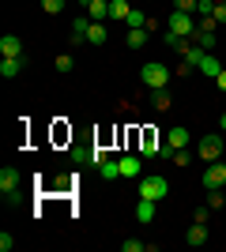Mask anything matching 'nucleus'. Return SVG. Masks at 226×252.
Instances as JSON below:
<instances>
[{"instance_id":"nucleus-1","label":"nucleus","mask_w":226,"mask_h":252,"mask_svg":"<svg viewBox=\"0 0 226 252\" xmlns=\"http://www.w3.org/2000/svg\"><path fill=\"white\" fill-rule=\"evenodd\" d=\"M170 68H166V64L162 61H147L140 68V79H143V87H147V91H162V87H170Z\"/></svg>"},{"instance_id":"nucleus-2","label":"nucleus","mask_w":226,"mask_h":252,"mask_svg":"<svg viewBox=\"0 0 226 252\" xmlns=\"http://www.w3.org/2000/svg\"><path fill=\"white\" fill-rule=\"evenodd\" d=\"M223 151H226V143H223V136H219V132H207V136L196 143V155L204 158V162H219V158H223Z\"/></svg>"},{"instance_id":"nucleus-3","label":"nucleus","mask_w":226,"mask_h":252,"mask_svg":"<svg viewBox=\"0 0 226 252\" xmlns=\"http://www.w3.org/2000/svg\"><path fill=\"white\" fill-rule=\"evenodd\" d=\"M166 27H170L173 34H181V38H196V31H200V23H196L189 11H170Z\"/></svg>"},{"instance_id":"nucleus-4","label":"nucleus","mask_w":226,"mask_h":252,"mask_svg":"<svg viewBox=\"0 0 226 252\" xmlns=\"http://www.w3.org/2000/svg\"><path fill=\"white\" fill-rule=\"evenodd\" d=\"M166 192H170L166 177H143L140 181V200H166Z\"/></svg>"},{"instance_id":"nucleus-5","label":"nucleus","mask_w":226,"mask_h":252,"mask_svg":"<svg viewBox=\"0 0 226 252\" xmlns=\"http://www.w3.org/2000/svg\"><path fill=\"white\" fill-rule=\"evenodd\" d=\"M226 185V162L219 158V162H207V173H204V189L207 192H215Z\"/></svg>"},{"instance_id":"nucleus-6","label":"nucleus","mask_w":226,"mask_h":252,"mask_svg":"<svg viewBox=\"0 0 226 252\" xmlns=\"http://www.w3.org/2000/svg\"><path fill=\"white\" fill-rule=\"evenodd\" d=\"M19 169L15 166H4L0 169V196H15V192H19Z\"/></svg>"},{"instance_id":"nucleus-7","label":"nucleus","mask_w":226,"mask_h":252,"mask_svg":"<svg viewBox=\"0 0 226 252\" xmlns=\"http://www.w3.org/2000/svg\"><path fill=\"white\" fill-rule=\"evenodd\" d=\"M91 23H95L91 15H75V19H72V27H68V38H72L75 45H79V42H87V31H91Z\"/></svg>"},{"instance_id":"nucleus-8","label":"nucleus","mask_w":226,"mask_h":252,"mask_svg":"<svg viewBox=\"0 0 226 252\" xmlns=\"http://www.w3.org/2000/svg\"><path fill=\"white\" fill-rule=\"evenodd\" d=\"M143 173V155H125L121 158V177H140Z\"/></svg>"},{"instance_id":"nucleus-9","label":"nucleus","mask_w":226,"mask_h":252,"mask_svg":"<svg viewBox=\"0 0 226 252\" xmlns=\"http://www.w3.org/2000/svg\"><path fill=\"white\" fill-rule=\"evenodd\" d=\"M0 57H23V38L19 34H4V38H0Z\"/></svg>"},{"instance_id":"nucleus-10","label":"nucleus","mask_w":226,"mask_h":252,"mask_svg":"<svg viewBox=\"0 0 226 252\" xmlns=\"http://www.w3.org/2000/svg\"><path fill=\"white\" fill-rule=\"evenodd\" d=\"M162 45H166V49H177V53L185 57V53H189V45H193V38H181V34L166 31V34H162Z\"/></svg>"},{"instance_id":"nucleus-11","label":"nucleus","mask_w":226,"mask_h":252,"mask_svg":"<svg viewBox=\"0 0 226 252\" xmlns=\"http://www.w3.org/2000/svg\"><path fill=\"white\" fill-rule=\"evenodd\" d=\"M155 211H159V200H140L136 203V222H155Z\"/></svg>"},{"instance_id":"nucleus-12","label":"nucleus","mask_w":226,"mask_h":252,"mask_svg":"<svg viewBox=\"0 0 226 252\" xmlns=\"http://www.w3.org/2000/svg\"><path fill=\"white\" fill-rule=\"evenodd\" d=\"M166 143H170L173 151H181V147H189V128H181V125H173L170 132H166Z\"/></svg>"},{"instance_id":"nucleus-13","label":"nucleus","mask_w":226,"mask_h":252,"mask_svg":"<svg viewBox=\"0 0 226 252\" xmlns=\"http://www.w3.org/2000/svg\"><path fill=\"white\" fill-rule=\"evenodd\" d=\"M87 15H91L95 23L109 19V0H87Z\"/></svg>"},{"instance_id":"nucleus-14","label":"nucleus","mask_w":226,"mask_h":252,"mask_svg":"<svg viewBox=\"0 0 226 252\" xmlns=\"http://www.w3.org/2000/svg\"><path fill=\"white\" fill-rule=\"evenodd\" d=\"M196 68H200L204 75H211V79H219V72H223V64H219V57H215V53H204V61L196 64Z\"/></svg>"},{"instance_id":"nucleus-15","label":"nucleus","mask_w":226,"mask_h":252,"mask_svg":"<svg viewBox=\"0 0 226 252\" xmlns=\"http://www.w3.org/2000/svg\"><path fill=\"white\" fill-rule=\"evenodd\" d=\"M19 72H23V57H4V61H0V75H4V79H15Z\"/></svg>"},{"instance_id":"nucleus-16","label":"nucleus","mask_w":226,"mask_h":252,"mask_svg":"<svg viewBox=\"0 0 226 252\" xmlns=\"http://www.w3.org/2000/svg\"><path fill=\"white\" fill-rule=\"evenodd\" d=\"M125 42H129V49H143L147 45V27H129Z\"/></svg>"},{"instance_id":"nucleus-17","label":"nucleus","mask_w":226,"mask_h":252,"mask_svg":"<svg viewBox=\"0 0 226 252\" xmlns=\"http://www.w3.org/2000/svg\"><path fill=\"white\" fill-rule=\"evenodd\" d=\"M185 241L193 245V249H200V245H207V226H200V222H193V226H189V233H185Z\"/></svg>"},{"instance_id":"nucleus-18","label":"nucleus","mask_w":226,"mask_h":252,"mask_svg":"<svg viewBox=\"0 0 226 252\" xmlns=\"http://www.w3.org/2000/svg\"><path fill=\"white\" fill-rule=\"evenodd\" d=\"M143 147H140V155L143 158H159V136H155V132H151V128H147V132H143Z\"/></svg>"},{"instance_id":"nucleus-19","label":"nucleus","mask_w":226,"mask_h":252,"mask_svg":"<svg viewBox=\"0 0 226 252\" xmlns=\"http://www.w3.org/2000/svg\"><path fill=\"white\" fill-rule=\"evenodd\" d=\"M109 31H106V23H91V31H87V42L91 45H106Z\"/></svg>"},{"instance_id":"nucleus-20","label":"nucleus","mask_w":226,"mask_h":252,"mask_svg":"<svg viewBox=\"0 0 226 252\" xmlns=\"http://www.w3.org/2000/svg\"><path fill=\"white\" fill-rule=\"evenodd\" d=\"M151 105H155L159 113H166V109H170V105H173L170 91H166V87H162V91H151Z\"/></svg>"},{"instance_id":"nucleus-21","label":"nucleus","mask_w":226,"mask_h":252,"mask_svg":"<svg viewBox=\"0 0 226 252\" xmlns=\"http://www.w3.org/2000/svg\"><path fill=\"white\" fill-rule=\"evenodd\" d=\"M98 169H102V177H106V181H117L121 177V158H106Z\"/></svg>"},{"instance_id":"nucleus-22","label":"nucleus","mask_w":226,"mask_h":252,"mask_svg":"<svg viewBox=\"0 0 226 252\" xmlns=\"http://www.w3.org/2000/svg\"><path fill=\"white\" fill-rule=\"evenodd\" d=\"M129 0H109V19H121V23H125V19H129Z\"/></svg>"},{"instance_id":"nucleus-23","label":"nucleus","mask_w":226,"mask_h":252,"mask_svg":"<svg viewBox=\"0 0 226 252\" xmlns=\"http://www.w3.org/2000/svg\"><path fill=\"white\" fill-rule=\"evenodd\" d=\"M193 42L200 45V49H207V53H211V49H215V31H196V38H193Z\"/></svg>"},{"instance_id":"nucleus-24","label":"nucleus","mask_w":226,"mask_h":252,"mask_svg":"<svg viewBox=\"0 0 226 252\" xmlns=\"http://www.w3.org/2000/svg\"><path fill=\"white\" fill-rule=\"evenodd\" d=\"M53 68H57V72H61V75H68V72H72V68H75V57H72V53H61V57H57V61H53Z\"/></svg>"},{"instance_id":"nucleus-25","label":"nucleus","mask_w":226,"mask_h":252,"mask_svg":"<svg viewBox=\"0 0 226 252\" xmlns=\"http://www.w3.org/2000/svg\"><path fill=\"white\" fill-rule=\"evenodd\" d=\"M91 151H95V147H83V143H75V147H72V162H75V166L91 162Z\"/></svg>"},{"instance_id":"nucleus-26","label":"nucleus","mask_w":226,"mask_h":252,"mask_svg":"<svg viewBox=\"0 0 226 252\" xmlns=\"http://www.w3.org/2000/svg\"><path fill=\"white\" fill-rule=\"evenodd\" d=\"M196 15H200V19H211V15H215V0H196Z\"/></svg>"},{"instance_id":"nucleus-27","label":"nucleus","mask_w":226,"mask_h":252,"mask_svg":"<svg viewBox=\"0 0 226 252\" xmlns=\"http://www.w3.org/2000/svg\"><path fill=\"white\" fill-rule=\"evenodd\" d=\"M65 4H68V0H42V11H45V15H61Z\"/></svg>"},{"instance_id":"nucleus-28","label":"nucleus","mask_w":226,"mask_h":252,"mask_svg":"<svg viewBox=\"0 0 226 252\" xmlns=\"http://www.w3.org/2000/svg\"><path fill=\"white\" fill-rule=\"evenodd\" d=\"M125 27H147V15H143L140 8H132V11H129V19H125Z\"/></svg>"},{"instance_id":"nucleus-29","label":"nucleus","mask_w":226,"mask_h":252,"mask_svg":"<svg viewBox=\"0 0 226 252\" xmlns=\"http://www.w3.org/2000/svg\"><path fill=\"white\" fill-rule=\"evenodd\" d=\"M204 53L207 49H200V45L193 42V45H189V53H185V61H189V64H200V61H204Z\"/></svg>"},{"instance_id":"nucleus-30","label":"nucleus","mask_w":226,"mask_h":252,"mask_svg":"<svg viewBox=\"0 0 226 252\" xmlns=\"http://www.w3.org/2000/svg\"><path fill=\"white\" fill-rule=\"evenodd\" d=\"M121 249H125V252H147V241H136V237H129Z\"/></svg>"},{"instance_id":"nucleus-31","label":"nucleus","mask_w":226,"mask_h":252,"mask_svg":"<svg viewBox=\"0 0 226 252\" xmlns=\"http://www.w3.org/2000/svg\"><path fill=\"white\" fill-rule=\"evenodd\" d=\"M207 207H211V211H223V189H215L211 196H207Z\"/></svg>"},{"instance_id":"nucleus-32","label":"nucleus","mask_w":226,"mask_h":252,"mask_svg":"<svg viewBox=\"0 0 226 252\" xmlns=\"http://www.w3.org/2000/svg\"><path fill=\"white\" fill-rule=\"evenodd\" d=\"M193 222H200V226H207V222H211V207H200V211H193Z\"/></svg>"},{"instance_id":"nucleus-33","label":"nucleus","mask_w":226,"mask_h":252,"mask_svg":"<svg viewBox=\"0 0 226 252\" xmlns=\"http://www.w3.org/2000/svg\"><path fill=\"white\" fill-rule=\"evenodd\" d=\"M173 11H189V15H193V11H196V0H173Z\"/></svg>"},{"instance_id":"nucleus-34","label":"nucleus","mask_w":226,"mask_h":252,"mask_svg":"<svg viewBox=\"0 0 226 252\" xmlns=\"http://www.w3.org/2000/svg\"><path fill=\"white\" fill-rule=\"evenodd\" d=\"M189 158H193V155H189L185 147H181V151H173V166H181V169H185V166H189Z\"/></svg>"},{"instance_id":"nucleus-35","label":"nucleus","mask_w":226,"mask_h":252,"mask_svg":"<svg viewBox=\"0 0 226 252\" xmlns=\"http://www.w3.org/2000/svg\"><path fill=\"white\" fill-rule=\"evenodd\" d=\"M11 249H15V237L4 230V233H0V252H11Z\"/></svg>"},{"instance_id":"nucleus-36","label":"nucleus","mask_w":226,"mask_h":252,"mask_svg":"<svg viewBox=\"0 0 226 252\" xmlns=\"http://www.w3.org/2000/svg\"><path fill=\"white\" fill-rule=\"evenodd\" d=\"M211 19H215V23H226V0H219V4H215V15H211Z\"/></svg>"},{"instance_id":"nucleus-37","label":"nucleus","mask_w":226,"mask_h":252,"mask_svg":"<svg viewBox=\"0 0 226 252\" xmlns=\"http://www.w3.org/2000/svg\"><path fill=\"white\" fill-rule=\"evenodd\" d=\"M106 151H102V147H95V151H91V162H95V166H102V162H106Z\"/></svg>"},{"instance_id":"nucleus-38","label":"nucleus","mask_w":226,"mask_h":252,"mask_svg":"<svg viewBox=\"0 0 226 252\" xmlns=\"http://www.w3.org/2000/svg\"><path fill=\"white\" fill-rule=\"evenodd\" d=\"M193 68H196V64H189V61H181V64H177V72H173V75H189V72H193Z\"/></svg>"},{"instance_id":"nucleus-39","label":"nucleus","mask_w":226,"mask_h":252,"mask_svg":"<svg viewBox=\"0 0 226 252\" xmlns=\"http://www.w3.org/2000/svg\"><path fill=\"white\" fill-rule=\"evenodd\" d=\"M159 158H173V147H170V143H159Z\"/></svg>"},{"instance_id":"nucleus-40","label":"nucleus","mask_w":226,"mask_h":252,"mask_svg":"<svg viewBox=\"0 0 226 252\" xmlns=\"http://www.w3.org/2000/svg\"><path fill=\"white\" fill-rule=\"evenodd\" d=\"M215 83H219V91H223V94H226V68H223V72H219V79H215Z\"/></svg>"},{"instance_id":"nucleus-41","label":"nucleus","mask_w":226,"mask_h":252,"mask_svg":"<svg viewBox=\"0 0 226 252\" xmlns=\"http://www.w3.org/2000/svg\"><path fill=\"white\" fill-rule=\"evenodd\" d=\"M219 128H223V132H226V113H219Z\"/></svg>"}]
</instances>
